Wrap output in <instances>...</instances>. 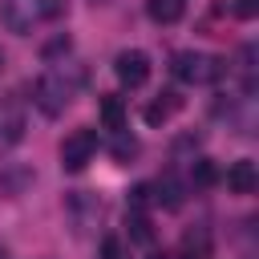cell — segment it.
Masks as SVG:
<instances>
[{
  "mask_svg": "<svg viewBox=\"0 0 259 259\" xmlns=\"http://www.w3.org/2000/svg\"><path fill=\"white\" fill-rule=\"evenodd\" d=\"M77 81H81V77H65L61 69H53V73L36 77V85H32V101H36V109H40L45 117H57V113H65V105L73 101V89H77Z\"/></svg>",
  "mask_w": 259,
  "mask_h": 259,
  "instance_id": "6da1fadb",
  "label": "cell"
},
{
  "mask_svg": "<svg viewBox=\"0 0 259 259\" xmlns=\"http://www.w3.org/2000/svg\"><path fill=\"white\" fill-rule=\"evenodd\" d=\"M223 73H227L223 57L194 53V49H186V53H174V77H178V81H186V85H214Z\"/></svg>",
  "mask_w": 259,
  "mask_h": 259,
  "instance_id": "7a4b0ae2",
  "label": "cell"
},
{
  "mask_svg": "<svg viewBox=\"0 0 259 259\" xmlns=\"http://www.w3.org/2000/svg\"><path fill=\"white\" fill-rule=\"evenodd\" d=\"M93 154H97V134L89 125H81V130L65 134V142H61V170L77 174V170H85L93 162Z\"/></svg>",
  "mask_w": 259,
  "mask_h": 259,
  "instance_id": "3957f363",
  "label": "cell"
},
{
  "mask_svg": "<svg viewBox=\"0 0 259 259\" xmlns=\"http://www.w3.org/2000/svg\"><path fill=\"white\" fill-rule=\"evenodd\" d=\"M40 16V0H0V24L16 36H28Z\"/></svg>",
  "mask_w": 259,
  "mask_h": 259,
  "instance_id": "277c9868",
  "label": "cell"
},
{
  "mask_svg": "<svg viewBox=\"0 0 259 259\" xmlns=\"http://www.w3.org/2000/svg\"><path fill=\"white\" fill-rule=\"evenodd\" d=\"M113 73H117V81H121L125 89H138V85L150 81V57H146L142 49H121V53L113 57Z\"/></svg>",
  "mask_w": 259,
  "mask_h": 259,
  "instance_id": "5b68a950",
  "label": "cell"
},
{
  "mask_svg": "<svg viewBox=\"0 0 259 259\" xmlns=\"http://www.w3.org/2000/svg\"><path fill=\"white\" fill-rule=\"evenodd\" d=\"M65 206H69V214H73L77 231H89V227L101 219V202H97L89 190H73V194L65 198Z\"/></svg>",
  "mask_w": 259,
  "mask_h": 259,
  "instance_id": "8992f818",
  "label": "cell"
},
{
  "mask_svg": "<svg viewBox=\"0 0 259 259\" xmlns=\"http://www.w3.org/2000/svg\"><path fill=\"white\" fill-rule=\"evenodd\" d=\"M0 138L8 146H16L24 138V109H20V97H4L0 101Z\"/></svg>",
  "mask_w": 259,
  "mask_h": 259,
  "instance_id": "52a82bcc",
  "label": "cell"
},
{
  "mask_svg": "<svg viewBox=\"0 0 259 259\" xmlns=\"http://www.w3.org/2000/svg\"><path fill=\"white\" fill-rule=\"evenodd\" d=\"M32 186V170L24 162H0V198H16Z\"/></svg>",
  "mask_w": 259,
  "mask_h": 259,
  "instance_id": "ba28073f",
  "label": "cell"
},
{
  "mask_svg": "<svg viewBox=\"0 0 259 259\" xmlns=\"http://www.w3.org/2000/svg\"><path fill=\"white\" fill-rule=\"evenodd\" d=\"M255 186H259V170H255V162L239 158V162L227 166V190H235V194H251Z\"/></svg>",
  "mask_w": 259,
  "mask_h": 259,
  "instance_id": "9c48e42d",
  "label": "cell"
},
{
  "mask_svg": "<svg viewBox=\"0 0 259 259\" xmlns=\"http://www.w3.org/2000/svg\"><path fill=\"white\" fill-rule=\"evenodd\" d=\"M178 109H182V97H178L174 89H166V93H158V101L146 105V121H150V125H162V121H170Z\"/></svg>",
  "mask_w": 259,
  "mask_h": 259,
  "instance_id": "30bf717a",
  "label": "cell"
},
{
  "mask_svg": "<svg viewBox=\"0 0 259 259\" xmlns=\"http://www.w3.org/2000/svg\"><path fill=\"white\" fill-rule=\"evenodd\" d=\"M97 113H101V121H105V130H125V101L117 97V93H105L101 101H97Z\"/></svg>",
  "mask_w": 259,
  "mask_h": 259,
  "instance_id": "8fae6325",
  "label": "cell"
},
{
  "mask_svg": "<svg viewBox=\"0 0 259 259\" xmlns=\"http://www.w3.org/2000/svg\"><path fill=\"white\" fill-rule=\"evenodd\" d=\"M154 190H158V194H154V202H162L166 210H178V206H182V182H178L170 170L154 182Z\"/></svg>",
  "mask_w": 259,
  "mask_h": 259,
  "instance_id": "7c38bea8",
  "label": "cell"
},
{
  "mask_svg": "<svg viewBox=\"0 0 259 259\" xmlns=\"http://www.w3.org/2000/svg\"><path fill=\"white\" fill-rule=\"evenodd\" d=\"M210 255V231L206 227H190L182 235V259H206Z\"/></svg>",
  "mask_w": 259,
  "mask_h": 259,
  "instance_id": "4fadbf2b",
  "label": "cell"
},
{
  "mask_svg": "<svg viewBox=\"0 0 259 259\" xmlns=\"http://www.w3.org/2000/svg\"><path fill=\"white\" fill-rule=\"evenodd\" d=\"M235 73H239V81H243V93L251 97L255 93V45H243L239 49V57H235Z\"/></svg>",
  "mask_w": 259,
  "mask_h": 259,
  "instance_id": "5bb4252c",
  "label": "cell"
},
{
  "mask_svg": "<svg viewBox=\"0 0 259 259\" xmlns=\"http://www.w3.org/2000/svg\"><path fill=\"white\" fill-rule=\"evenodd\" d=\"M146 16L154 24H174L182 20V0H146Z\"/></svg>",
  "mask_w": 259,
  "mask_h": 259,
  "instance_id": "9a60e30c",
  "label": "cell"
},
{
  "mask_svg": "<svg viewBox=\"0 0 259 259\" xmlns=\"http://www.w3.org/2000/svg\"><path fill=\"white\" fill-rule=\"evenodd\" d=\"M190 182H194V186H214V182H219L214 162H210V158H194V166H190Z\"/></svg>",
  "mask_w": 259,
  "mask_h": 259,
  "instance_id": "2e32d148",
  "label": "cell"
},
{
  "mask_svg": "<svg viewBox=\"0 0 259 259\" xmlns=\"http://www.w3.org/2000/svg\"><path fill=\"white\" fill-rule=\"evenodd\" d=\"M125 227H130V239H134V243H142V247L154 243V231H150V219H146V214H130Z\"/></svg>",
  "mask_w": 259,
  "mask_h": 259,
  "instance_id": "e0dca14e",
  "label": "cell"
},
{
  "mask_svg": "<svg viewBox=\"0 0 259 259\" xmlns=\"http://www.w3.org/2000/svg\"><path fill=\"white\" fill-rule=\"evenodd\" d=\"M138 154V138H130L125 130H117V138H113V158H121V162H130Z\"/></svg>",
  "mask_w": 259,
  "mask_h": 259,
  "instance_id": "ac0fdd59",
  "label": "cell"
},
{
  "mask_svg": "<svg viewBox=\"0 0 259 259\" xmlns=\"http://www.w3.org/2000/svg\"><path fill=\"white\" fill-rule=\"evenodd\" d=\"M150 202H154V186H134V190H130V206H134V214H142Z\"/></svg>",
  "mask_w": 259,
  "mask_h": 259,
  "instance_id": "d6986e66",
  "label": "cell"
},
{
  "mask_svg": "<svg viewBox=\"0 0 259 259\" xmlns=\"http://www.w3.org/2000/svg\"><path fill=\"white\" fill-rule=\"evenodd\" d=\"M61 53H69V36H53V40L45 45V61H57Z\"/></svg>",
  "mask_w": 259,
  "mask_h": 259,
  "instance_id": "ffe728a7",
  "label": "cell"
},
{
  "mask_svg": "<svg viewBox=\"0 0 259 259\" xmlns=\"http://www.w3.org/2000/svg\"><path fill=\"white\" fill-rule=\"evenodd\" d=\"M231 8H235V16H243V20H251V16L259 12V0H231Z\"/></svg>",
  "mask_w": 259,
  "mask_h": 259,
  "instance_id": "44dd1931",
  "label": "cell"
},
{
  "mask_svg": "<svg viewBox=\"0 0 259 259\" xmlns=\"http://www.w3.org/2000/svg\"><path fill=\"white\" fill-rule=\"evenodd\" d=\"M101 259H121V243L117 239H101Z\"/></svg>",
  "mask_w": 259,
  "mask_h": 259,
  "instance_id": "7402d4cb",
  "label": "cell"
},
{
  "mask_svg": "<svg viewBox=\"0 0 259 259\" xmlns=\"http://www.w3.org/2000/svg\"><path fill=\"white\" fill-rule=\"evenodd\" d=\"M0 259H8V247H4V243H0Z\"/></svg>",
  "mask_w": 259,
  "mask_h": 259,
  "instance_id": "603a6c76",
  "label": "cell"
},
{
  "mask_svg": "<svg viewBox=\"0 0 259 259\" xmlns=\"http://www.w3.org/2000/svg\"><path fill=\"white\" fill-rule=\"evenodd\" d=\"M0 69H4V53H0Z\"/></svg>",
  "mask_w": 259,
  "mask_h": 259,
  "instance_id": "cb8c5ba5",
  "label": "cell"
},
{
  "mask_svg": "<svg viewBox=\"0 0 259 259\" xmlns=\"http://www.w3.org/2000/svg\"><path fill=\"white\" fill-rule=\"evenodd\" d=\"M162 259H166V255H162Z\"/></svg>",
  "mask_w": 259,
  "mask_h": 259,
  "instance_id": "d4e9b609",
  "label": "cell"
}]
</instances>
